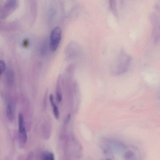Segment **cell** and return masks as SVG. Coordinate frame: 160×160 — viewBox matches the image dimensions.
Masks as SVG:
<instances>
[{
  "instance_id": "obj_10",
  "label": "cell",
  "mask_w": 160,
  "mask_h": 160,
  "mask_svg": "<svg viewBox=\"0 0 160 160\" xmlns=\"http://www.w3.org/2000/svg\"><path fill=\"white\" fill-rule=\"evenodd\" d=\"M7 77L8 81L10 83L13 81V73L12 71L10 70L7 72Z\"/></svg>"
},
{
  "instance_id": "obj_5",
  "label": "cell",
  "mask_w": 160,
  "mask_h": 160,
  "mask_svg": "<svg viewBox=\"0 0 160 160\" xmlns=\"http://www.w3.org/2000/svg\"><path fill=\"white\" fill-rule=\"evenodd\" d=\"M109 10L116 18L118 17V12L116 1H110L109 2Z\"/></svg>"
},
{
  "instance_id": "obj_1",
  "label": "cell",
  "mask_w": 160,
  "mask_h": 160,
  "mask_svg": "<svg viewBox=\"0 0 160 160\" xmlns=\"http://www.w3.org/2000/svg\"><path fill=\"white\" fill-rule=\"evenodd\" d=\"M131 60V56L121 50L111 67L112 73L118 75L124 73L129 68Z\"/></svg>"
},
{
  "instance_id": "obj_3",
  "label": "cell",
  "mask_w": 160,
  "mask_h": 160,
  "mask_svg": "<svg viewBox=\"0 0 160 160\" xmlns=\"http://www.w3.org/2000/svg\"><path fill=\"white\" fill-rule=\"evenodd\" d=\"M61 38V31L59 27H56L52 30L51 35L50 48L52 52L57 49Z\"/></svg>"
},
{
  "instance_id": "obj_8",
  "label": "cell",
  "mask_w": 160,
  "mask_h": 160,
  "mask_svg": "<svg viewBox=\"0 0 160 160\" xmlns=\"http://www.w3.org/2000/svg\"><path fill=\"white\" fill-rule=\"evenodd\" d=\"M6 113L9 120L10 121H12L13 119V116L11 107L9 105H8L7 106Z\"/></svg>"
},
{
  "instance_id": "obj_6",
  "label": "cell",
  "mask_w": 160,
  "mask_h": 160,
  "mask_svg": "<svg viewBox=\"0 0 160 160\" xmlns=\"http://www.w3.org/2000/svg\"><path fill=\"white\" fill-rule=\"evenodd\" d=\"M42 160H55L53 154L49 152L44 153L42 156Z\"/></svg>"
},
{
  "instance_id": "obj_9",
  "label": "cell",
  "mask_w": 160,
  "mask_h": 160,
  "mask_svg": "<svg viewBox=\"0 0 160 160\" xmlns=\"http://www.w3.org/2000/svg\"><path fill=\"white\" fill-rule=\"evenodd\" d=\"M6 68V64L3 60H0V76L4 72Z\"/></svg>"
},
{
  "instance_id": "obj_11",
  "label": "cell",
  "mask_w": 160,
  "mask_h": 160,
  "mask_svg": "<svg viewBox=\"0 0 160 160\" xmlns=\"http://www.w3.org/2000/svg\"><path fill=\"white\" fill-rule=\"evenodd\" d=\"M57 101L59 103H60L61 102L62 99V95L59 92H58L57 93Z\"/></svg>"
},
{
  "instance_id": "obj_12",
  "label": "cell",
  "mask_w": 160,
  "mask_h": 160,
  "mask_svg": "<svg viewBox=\"0 0 160 160\" xmlns=\"http://www.w3.org/2000/svg\"><path fill=\"white\" fill-rule=\"evenodd\" d=\"M29 42L27 40H25L23 41L22 44L23 46L25 47H27L28 45Z\"/></svg>"
},
{
  "instance_id": "obj_4",
  "label": "cell",
  "mask_w": 160,
  "mask_h": 160,
  "mask_svg": "<svg viewBox=\"0 0 160 160\" xmlns=\"http://www.w3.org/2000/svg\"><path fill=\"white\" fill-rule=\"evenodd\" d=\"M19 130L21 138L24 143L27 139V135L25 127V123L23 115L19 113L18 116Z\"/></svg>"
},
{
  "instance_id": "obj_13",
  "label": "cell",
  "mask_w": 160,
  "mask_h": 160,
  "mask_svg": "<svg viewBox=\"0 0 160 160\" xmlns=\"http://www.w3.org/2000/svg\"><path fill=\"white\" fill-rule=\"evenodd\" d=\"M106 160H113L110 158H108Z\"/></svg>"
},
{
  "instance_id": "obj_7",
  "label": "cell",
  "mask_w": 160,
  "mask_h": 160,
  "mask_svg": "<svg viewBox=\"0 0 160 160\" xmlns=\"http://www.w3.org/2000/svg\"><path fill=\"white\" fill-rule=\"evenodd\" d=\"M51 103L53 108L54 116L56 119H58L59 117V113L58 108L54 102Z\"/></svg>"
},
{
  "instance_id": "obj_2",
  "label": "cell",
  "mask_w": 160,
  "mask_h": 160,
  "mask_svg": "<svg viewBox=\"0 0 160 160\" xmlns=\"http://www.w3.org/2000/svg\"><path fill=\"white\" fill-rule=\"evenodd\" d=\"M151 22L153 26L152 36L154 42H158L160 39V21L158 15L153 13L150 16Z\"/></svg>"
}]
</instances>
